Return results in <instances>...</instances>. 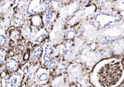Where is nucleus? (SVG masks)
Listing matches in <instances>:
<instances>
[{"label": "nucleus", "instance_id": "79ce46f5", "mask_svg": "<svg viewBox=\"0 0 124 87\" xmlns=\"http://www.w3.org/2000/svg\"><path fill=\"white\" fill-rule=\"evenodd\" d=\"M96 0H91V2H94Z\"/></svg>", "mask_w": 124, "mask_h": 87}, {"label": "nucleus", "instance_id": "423d86ee", "mask_svg": "<svg viewBox=\"0 0 124 87\" xmlns=\"http://www.w3.org/2000/svg\"><path fill=\"white\" fill-rule=\"evenodd\" d=\"M80 9L79 5L77 0L63 4L59 11L56 13L57 19L62 22H65Z\"/></svg>", "mask_w": 124, "mask_h": 87}, {"label": "nucleus", "instance_id": "ddd939ff", "mask_svg": "<svg viewBox=\"0 0 124 87\" xmlns=\"http://www.w3.org/2000/svg\"><path fill=\"white\" fill-rule=\"evenodd\" d=\"M67 69L68 76L71 80L78 81L81 77L82 68L80 64H73Z\"/></svg>", "mask_w": 124, "mask_h": 87}, {"label": "nucleus", "instance_id": "f8f14e48", "mask_svg": "<svg viewBox=\"0 0 124 87\" xmlns=\"http://www.w3.org/2000/svg\"><path fill=\"white\" fill-rule=\"evenodd\" d=\"M42 20L44 27L48 32L50 30L53 24L57 19L56 13L50 9L43 14Z\"/></svg>", "mask_w": 124, "mask_h": 87}, {"label": "nucleus", "instance_id": "2eb2a0df", "mask_svg": "<svg viewBox=\"0 0 124 87\" xmlns=\"http://www.w3.org/2000/svg\"><path fill=\"white\" fill-rule=\"evenodd\" d=\"M38 30V28L24 24L21 27V34L24 39L30 40L34 37Z\"/></svg>", "mask_w": 124, "mask_h": 87}, {"label": "nucleus", "instance_id": "393cba45", "mask_svg": "<svg viewBox=\"0 0 124 87\" xmlns=\"http://www.w3.org/2000/svg\"><path fill=\"white\" fill-rule=\"evenodd\" d=\"M30 25L32 26L35 27L36 28H39L43 25L42 17H41L40 14H37L31 15L29 17Z\"/></svg>", "mask_w": 124, "mask_h": 87}, {"label": "nucleus", "instance_id": "37998d69", "mask_svg": "<svg viewBox=\"0 0 124 87\" xmlns=\"http://www.w3.org/2000/svg\"><path fill=\"white\" fill-rule=\"evenodd\" d=\"M111 0V1H115V0Z\"/></svg>", "mask_w": 124, "mask_h": 87}, {"label": "nucleus", "instance_id": "a19ab883", "mask_svg": "<svg viewBox=\"0 0 124 87\" xmlns=\"http://www.w3.org/2000/svg\"><path fill=\"white\" fill-rule=\"evenodd\" d=\"M1 75L0 74V87H2L1 83Z\"/></svg>", "mask_w": 124, "mask_h": 87}, {"label": "nucleus", "instance_id": "58836bf2", "mask_svg": "<svg viewBox=\"0 0 124 87\" xmlns=\"http://www.w3.org/2000/svg\"><path fill=\"white\" fill-rule=\"evenodd\" d=\"M8 51L6 49V47L0 48V57L6 58V56L8 55Z\"/></svg>", "mask_w": 124, "mask_h": 87}, {"label": "nucleus", "instance_id": "aec40b11", "mask_svg": "<svg viewBox=\"0 0 124 87\" xmlns=\"http://www.w3.org/2000/svg\"><path fill=\"white\" fill-rule=\"evenodd\" d=\"M48 35V32L44 27L40 29L36 33L34 37L30 41L35 44H39L41 43Z\"/></svg>", "mask_w": 124, "mask_h": 87}, {"label": "nucleus", "instance_id": "0eeeda50", "mask_svg": "<svg viewBox=\"0 0 124 87\" xmlns=\"http://www.w3.org/2000/svg\"><path fill=\"white\" fill-rule=\"evenodd\" d=\"M49 40L54 45L60 43L64 37V23L56 19L48 32Z\"/></svg>", "mask_w": 124, "mask_h": 87}, {"label": "nucleus", "instance_id": "b1692460", "mask_svg": "<svg viewBox=\"0 0 124 87\" xmlns=\"http://www.w3.org/2000/svg\"><path fill=\"white\" fill-rule=\"evenodd\" d=\"M66 81V77L64 75H55L50 80V85L52 87L62 86Z\"/></svg>", "mask_w": 124, "mask_h": 87}, {"label": "nucleus", "instance_id": "c03bdc74", "mask_svg": "<svg viewBox=\"0 0 124 87\" xmlns=\"http://www.w3.org/2000/svg\"><path fill=\"white\" fill-rule=\"evenodd\" d=\"M2 0H0V3Z\"/></svg>", "mask_w": 124, "mask_h": 87}, {"label": "nucleus", "instance_id": "39448f33", "mask_svg": "<svg viewBox=\"0 0 124 87\" xmlns=\"http://www.w3.org/2000/svg\"><path fill=\"white\" fill-rule=\"evenodd\" d=\"M80 61L88 68H92L101 58L100 52L93 50L90 47L83 48L78 55Z\"/></svg>", "mask_w": 124, "mask_h": 87}, {"label": "nucleus", "instance_id": "6e6552de", "mask_svg": "<svg viewBox=\"0 0 124 87\" xmlns=\"http://www.w3.org/2000/svg\"><path fill=\"white\" fill-rule=\"evenodd\" d=\"M124 32V23H119L99 30L100 37L103 38H117L123 34Z\"/></svg>", "mask_w": 124, "mask_h": 87}, {"label": "nucleus", "instance_id": "f03ea898", "mask_svg": "<svg viewBox=\"0 0 124 87\" xmlns=\"http://www.w3.org/2000/svg\"><path fill=\"white\" fill-rule=\"evenodd\" d=\"M90 17L98 28L105 29L113 25L121 23L122 16L115 12L112 13L101 12L97 11Z\"/></svg>", "mask_w": 124, "mask_h": 87}, {"label": "nucleus", "instance_id": "473e14b6", "mask_svg": "<svg viewBox=\"0 0 124 87\" xmlns=\"http://www.w3.org/2000/svg\"><path fill=\"white\" fill-rule=\"evenodd\" d=\"M76 36V32L73 28H69L64 30V37L66 40H72L75 39Z\"/></svg>", "mask_w": 124, "mask_h": 87}, {"label": "nucleus", "instance_id": "7ed1b4c3", "mask_svg": "<svg viewBox=\"0 0 124 87\" xmlns=\"http://www.w3.org/2000/svg\"><path fill=\"white\" fill-rule=\"evenodd\" d=\"M98 29L92 20H85L79 28L80 35L87 42L94 43L100 38Z\"/></svg>", "mask_w": 124, "mask_h": 87}, {"label": "nucleus", "instance_id": "f3484780", "mask_svg": "<svg viewBox=\"0 0 124 87\" xmlns=\"http://www.w3.org/2000/svg\"><path fill=\"white\" fill-rule=\"evenodd\" d=\"M112 1L110 0H96L94 2L98 11L106 13L116 12L112 7Z\"/></svg>", "mask_w": 124, "mask_h": 87}, {"label": "nucleus", "instance_id": "c9c22d12", "mask_svg": "<svg viewBox=\"0 0 124 87\" xmlns=\"http://www.w3.org/2000/svg\"><path fill=\"white\" fill-rule=\"evenodd\" d=\"M9 77L10 75H5L3 77L1 78V83L2 87H9Z\"/></svg>", "mask_w": 124, "mask_h": 87}, {"label": "nucleus", "instance_id": "e433bc0d", "mask_svg": "<svg viewBox=\"0 0 124 87\" xmlns=\"http://www.w3.org/2000/svg\"><path fill=\"white\" fill-rule=\"evenodd\" d=\"M5 59L6 58L0 57V74L4 71L6 69L5 66Z\"/></svg>", "mask_w": 124, "mask_h": 87}, {"label": "nucleus", "instance_id": "5701e85b", "mask_svg": "<svg viewBox=\"0 0 124 87\" xmlns=\"http://www.w3.org/2000/svg\"><path fill=\"white\" fill-rule=\"evenodd\" d=\"M12 16L13 15L10 14H6L1 16L0 21V28L6 30L12 26Z\"/></svg>", "mask_w": 124, "mask_h": 87}, {"label": "nucleus", "instance_id": "4468645a", "mask_svg": "<svg viewBox=\"0 0 124 87\" xmlns=\"http://www.w3.org/2000/svg\"><path fill=\"white\" fill-rule=\"evenodd\" d=\"M50 72L46 68H39L37 71V81L38 86L46 85L49 81Z\"/></svg>", "mask_w": 124, "mask_h": 87}, {"label": "nucleus", "instance_id": "a211bd4d", "mask_svg": "<svg viewBox=\"0 0 124 87\" xmlns=\"http://www.w3.org/2000/svg\"><path fill=\"white\" fill-rule=\"evenodd\" d=\"M40 66V62L38 61L31 65L29 73L27 78L28 83H34L37 81V71Z\"/></svg>", "mask_w": 124, "mask_h": 87}, {"label": "nucleus", "instance_id": "20e7f679", "mask_svg": "<svg viewBox=\"0 0 124 87\" xmlns=\"http://www.w3.org/2000/svg\"><path fill=\"white\" fill-rule=\"evenodd\" d=\"M97 11V9L95 3L91 2L87 6L80 8L67 20L66 23L69 26H72L81 20L90 18Z\"/></svg>", "mask_w": 124, "mask_h": 87}, {"label": "nucleus", "instance_id": "9d476101", "mask_svg": "<svg viewBox=\"0 0 124 87\" xmlns=\"http://www.w3.org/2000/svg\"><path fill=\"white\" fill-rule=\"evenodd\" d=\"M18 0H3L0 3V15L6 14L13 15L15 13L16 4Z\"/></svg>", "mask_w": 124, "mask_h": 87}, {"label": "nucleus", "instance_id": "bb28decb", "mask_svg": "<svg viewBox=\"0 0 124 87\" xmlns=\"http://www.w3.org/2000/svg\"><path fill=\"white\" fill-rule=\"evenodd\" d=\"M73 45L74 43L72 40H67L62 45V54L67 57L70 53Z\"/></svg>", "mask_w": 124, "mask_h": 87}, {"label": "nucleus", "instance_id": "c85d7f7f", "mask_svg": "<svg viewBox=\"0 0 124 87\" xmlns=\"http://www.w3.org/2000/svg\"><path fill=\"white\" fill-rule=\"evenodd\" d=\"M67 70V65L62 60H60L58 62L57 67L55 71L52 72L53 74L54 75H61L65 72Z\"/></svg>", "mask_w": 124, "mask_h": 87}, {"label": "nucleus", "instance_id": "1a4fd4ad", "mask_svg": "<svg viewBox=\"0 0 124 87\" xmlns=\"http://www.w3.org/2000/svg\"><path fill=\"white\" fill-rule=\"evenodd\" d=\"M44 0H28L24 14L25 19L37 14H41Z\"/></svg>", "mask_w": 124, "mask_h": 87}, {"label": "nucleus", "instance_id": "dca6fc26", "mask_svg": "<svg viewBox=\"0 0 124 87\" xmlns=\"http://www.w3.org/2000/svg\"><path fill=\"white\" fill-rule=\"evenodd\" d=\"M24 77L21 70L14 72L9 77V87H17L20 86Z\"/></svg>", "mask_w": 124, "mask_h": 87}, {"label": "nucleus", "instance_id": "c756f323", "mask_svg": "<svg viewBox=\"0 0 124 87\" xmlns=\"http://www.w3.org/2000/svg\"><path fill=\"white\" fill-rule=\"evenodd\" d=\"M112 7L114 11L124 12V0H116L112 1Z\"/></svg>", "mask_w": 124, "mask_h": 87}, {"label": "nucleus", "instance_id": "4be33fe9", "mask_svg": "<svg viewBox=\"0 0 124 87\" xmlns=\"http://www.w3.org/2000/svg\"><path fill=\"white\" fill-rule=\"evenodd\" d=\"M25 20L24 15L15 13L12 16V26L15 28L22 27L24 24Z\"/></svg>", "mask_w": 124, "mask_h": 87}, {"label": "nucleus", "instance_id": "ea45409f", "mask_svg": "<svg viewBox=\"0 0 124 87\" xmlns=\"http://www.w3.org/2000/svg\"><path fill=\"white\" fill-rule=\"evenodd\" d=\"M61 2L63 4H66L67 3H69L70 2H71V1L74 0H60Z\"/></svg>", "mask_w": 124, "mask_h": 87}, {"label": "nucleus", "instance_id": "9b49d317", "mask_svg": "<svg viewBox=\"0 0 124 87\" xmlns=\"http://www.w3.org/2000/svg\"><path fill=\"white\" fill-rule=\"evenodd\" d=\"M54 49V44L50 41L43 44V50L40 58V63L42 65H46L51 60Z\"/></svg>", "mask_w": 124, "mask_h": 87}, {"label": "nucleus", "instance_id": "cd10ccee", "mask_svg": "<svg viewBox=\"0 0 124 87\" xmlns=\"http://www.w3.org/2000/svg\"><path fill=\"white\" fill-rule=\"evenodd\" d=\"M28 0H18L16 4L15 13L24 14Z\"/></svg>", "mask_w": 124, "mask_h": 87}, {"label": "nucleus", "instance_id": "f257e3e1", "mask_svg": "<svg viewBox=\"0 0 124 87\" xmlns=\"http://www.w3.org/2000/svg\"><path fill=\"white\" fill-rule=\"evenodd\" d=\"M122 73L119 64H106L100 69L99 80L106 86H110L119 81Z\"/></svg>", "mask_w": 124, "mask_h": 87}, {"label": "nucleus", "instance_id": "a878e982", "mask_svg": "<svg viewBox=\"0 0 124 87\" xmlns=\"http://www.w3.org/2000/svg\"><path fill=\"white\" fill-rule=\"evenodd\" d=\"M9 44V40L6 30L0 28V47H7Z\"/></svg>", "mask_w": 124, "mask_h": 87}, {"label": "nucleus", "instance_id": "f704fd0d", "mask_svg": "<svg viewBox=\"0 0 124 87\" xmlns=\"http://www.w3.org/2000/svg\"><path fill=\"white\" fill-rule=\"evenodd\" d=\"M31 63L30 62H27L25 63L21 67V70L23 74L24 77H26V78L28 77V75L30 72V67H31Z\"/></svg>", "mask_w": 124, "mask_h": 87}, {"label": "nucleus", "instance_id": "4c0bfd02", "mask_svg": "<svg viewBox=\"0 0 124 87\" xmlns=\"http://www.w3.org/2000/svg\"><path fill=\"white\" fill-rule=\"evenodd\" d=\"M78 2L79 6L81 7H83L87 6L90 3H91V0H77Z\"/></svg>", "mask_w": 124, "mask_h": 87}, {"label": "nucleus", "instance_id": "412c9836", "mask_svg": "<svg viewBox=\"0 0 124 87\" xmlns=\"http://www.w3.org/2000/svg\"><path fill=\"white\" fill-rule=\"evenodd\" d=\"M43 50V44L35 47L30 54V60L34 62H37L40 59Z\"/></svg>", "mask_w": 124, "mask_h": 87}, {"label": "nucleus", "instance_id": "2f4dec72", "mask_svg": "<svg viewBox=\"0 0 124 87\" xmlns=\"http://www.w3.org/2000/svg\"><path fill=\"white\" fill-rule=\"evenodd\" d=\"M62 5L63 4L60 0H51L50 9L55 13H57Z\"/></svg>", "mask_w": 124, "mask_h": 87}, {"label": "nucleus", "instance_id": "6ab92c4d", "mask_svg": "<svg viewBox=\"0 0 124 87\" xmlns=\"http://www.w3.org/2000/svg\"><path fill=\"white\" fill-rule=\"evenodd\" d=\"M6 68L10 72L16 71L18 68L19 61L17 58L16 56H11L5 59Z\"/></svg>", "mask_w": 124, "mask_h": 87}, {"label": "nucleus", "instance_id": "7c9ffc66", "mask_svg": "<svg viewBox=\"0 0 124 87\" xmlns=\"http://www.w3.org/2000/svg\"><path fill=\"white\" fill-rule=\"evenodd\" d=\"M21 35V30L17 28H16L10 31L9 38L13 42H16L20 39Z\"/></svg>", "mask_w": 124, "mask_h": 87}, {"label": "nucleus", "instance_id": "72a5a7b5", "mask_svg": "<svg viewBox=\"0 0 124 87\" xmlns=\"http://www.w3.org/2000/svg\"><path fill=\"white\" fill-rule=\"evenodd\" d=\"M58 61L57 59H51V60L46 64V69L50 72H53L56 69Z\"/></svg>", "mask_w": 124, "mask_h": 87}]
</instances>
